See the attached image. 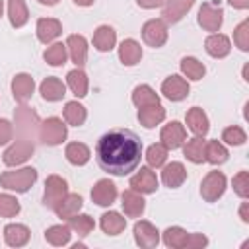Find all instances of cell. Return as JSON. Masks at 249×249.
I'll return each instance as SVG.
<instances>
[{
  "label": "cell",
  "mask_w": 249,
  "mask_h": 249,
  "mask_svg": "<svg viewBox=\"0 0 249 249\" xmlns=\"http://www.w3.org/2000/svg\"><path fill=\"white\" fill-rule=\"evenodd\" d=\"M95 156L103 171L111 175H126L140 163L142 142L132 130L115 128L97 140Z\"/></svg>",
  "instance_id": "cell-1"
},
{
  "label": "cell",
  "mask_w": 249,
  "mask_h": 249,
  "mask_svg": "<svg viewBox=\"0 0 249 249\" xmlns=\"http://www.w3.org/2000/svg\"><path fill=\"white\" fill-rule=\"evenodd\" d=\"M14 119H16V130L19 132V136H21L23 140L33 142V140L39 136L41 123H39V117H37L35 111H31L29 107L21 105V107L16 109Z\"/></svg>",
  "instance_id": "cell-2"
},
{
  "label": "cell",
  "mask_w": 249,
  "mask_h": 249,
  "mask_svg": "<svg viewBox=\"0 0 249 249\" xmlns=\"http://www.w3.org/2000/svg\"><path fill=\"white\" fill-rule=\"evenodd\" d=\"M35 181H37V171L33 167H23L18 171H4L0 175V185L16 193H25Z\"/></svg>",
  "instance_id": "cell-3"
},
{
  "label": "cell",
  "mask_w": 249,
  "mask_h": 249,
  "mask_svg": "<svg viewBox=\"0 0 249 249\" xmlns=\"http://www.w3.org/2000/svg\"><path fill=\"white\" fill-rule=\"evenodd\" d=\"M226 191V177L222 171H210L204 179H202V185H200V195L204 200L208 202H214L218 200Z\"/></svg>",
  "instance_id": "cell-4"
},
{
  "label": "cell",
  "mask_w": 249,
  "mask_h": 249,
  "mask_svg": "<svg viewBox=\"0 0 249 249\" xmlns=\"http://www.w3.org/2000/svg\"><path fill=\"white\" fill-rule=\"evenodd\" d=\"M68 195V187H66V181L58 175H51L47 177V183H45V206L54 210L58 206V202Z\"/></svg>",
  "instance_id": "cell-5"
},
{
  "label": "cell",
  "mask_w": 249,
  "mask_h": 249,
  "mask_svg": "<svg viewBox=\"0 0 249 249\" xmlns=\"http://www.w3.org/2000/svg\"><path fill=\"white\" fill-rule=\"evenodd\" d=\"M39 138L47 144V146H56L66 138V124H62L60 119L51 117L47 119L41 128H39Z\"/></svg>",
  "instance_id": "cell-6"
},
{
  "label": "cell",
  "mask_w": 249,
  "mask_h": 249,
  "mask_svg": "<svg viewBox=\"0 0 249 249\" xmlns=\"http://www.w3.org/2000/svg\"><path fill=\"white\" fill-rule=\"evenodd\" d=\"M142 39L150 47H161L167 41V27L163 19H150L142 27Z\"/></svg>",
  "instance_id": "cell-7"
},
{
  "label": "cell",
  "mask_w": 249,
  "mask_h": 249,
  "mask_svg": "<svg viewBox=\"0 0 249 249\" xmlns=\"http://www.w3.org/2000/svg\"><path fill=\"white\" fill-rule=\"evenodd\" d=\"M33 154V142L19 138L16 144H12L6 152H4V163L6 165H19L23 161H27Z\"/></svg>",
  "instance_id": "cell-8"
},
{
  "label": "cell",
  "mask_w": 249,
  "mask_h": 249,
  "mask_svg": "<svg viewBox=\"0 0 249 249\" xmlns=\"http://www.w3.org/2000/svg\"><path fill=\"white\" fill-rule=\"evenodd\" d=\"M222 8L216 6L214 2H206L200 6V12H198V23L206 29V31H218L220 25H222Z\"/></svg>",
  "instance_id": "cell-9"
},
{
  "label": "cell",
  "mask_w": 249,
  "mask_h": 249,
  "mask_svg": "<svg viewBox=\"0 0 249 249\" xmlns=\"http://www.w3.org/2000/svg\"><path fill=\"white\" fill-rule=\"evenodd\" d=\"M161 93L171 101H181L189 95V84L181 76H169L161 84Z\"/></svg>",
  "instance_id": "cell-10"
},
{
  "label": "cell",
  "mask_w": 249,
  "mask_h": 249,
  "mask_svg": "<svg viewBox=\"0 0 249 249\" xmlns=\"http://www.w3.org/2000/svg\"><path fill=\"white\" fill-rule=\"evenodd\" d=\"M185 136H187V132H185L183 124H181V123H177V121H173V123L165 124V126L161 128V134H160L161 144H163L165 148H171V150L179 148V146L185 142Z\"/></svg>",
  "instance_id": "cell-11"
},
{
  "label": "cell",
  "mask_w": 249,
  "mask_h": 249,
  "mask_svg": "<svg viewBox=\"0 0 249 249\" xmlns=\"http://www.w3.org/2000/svg\"><path fill=\"white\" fill-rule=\"evenodd\" d=\"M134 239L140 247H156L160 241V233L150 222L140 220L134 224Z\"/></svg>",
  "instance_id": "cell-12"
},
{
  "label": "cell",
  "mask_w": 249,
  "mask_h": 249,
  "mask_svg": "<svg viewBox=\"0 0 249 249\" xmlns=\"http://www.w3.org/2000/svg\"><path fill=\"white\" fill-rule=\"evenodd\" d=\"M91 198L93 202H97L99 206H109L115 202L117 198V187L109 181V179H101L95 183V187L91 189Z\"/></svg>",
  "instance_id": "cell-13"
},
{
  "label": "cell",
  "mask_w": 249,
  "mask_h": 249,
  "mask_svg": "<svg viewBox=\"0 0 249 249\" xmlns=\"http://www.w3.org/2000/svg\"><path fill=\"white\" fill-rule=\"evenodd\" d=\"M130 187L136 193H154L158 189V179L150 167H140V171L130 179Z\"/></svg>",
  "instance_id": "cell-14"
},
{
  "label": "cell",
  "mask_w": 249,
  "mask_h": 249,
  "mask_svg": "<svg viewBox=\"0 0 249 249\" xmlns=\"http://www.w3.org/2000/svg\"><path fill=\"white\" fill-rule=\"evenodd\" d=\"M33 88H35V84H33V78L29 74H18L14 78V82H12L14 99L19 101V103L27 101L31 97V93H33Z\"/></svg>",
  "instance_id": "cell-15"
},
{
  "label": "cell",
  "mask_w": 249,
  "mask_h": 249,
  "mask_svg": "<svg viewBox=\"0 0 249 249\" xmlns=\"http://www.w3.org/2000/svg\"><path fill=\"white\" fill-rule=\"evenodd\" d=\"M193 4H195V0H167V4H165V8H163L161 16H163L165 21L175 23V21H179V19L191 10Z\"/></svg>",
  "instance_id": "cell-16"
},
{
  "label": "cell",
  "mask_w": 249,
  "mask_h": 249,
  "mask_svg": "<svg viewBox=\"0 0 249 249\" xmlns=\"http://www.w3.org/2000/svg\"><path fill=\"white\" fill-rule=\"evenodd\" d=\"M161 179H163V183H165L169 189H175V187L183 185V181L187 179V171H185V167H183L181 161H171L169 165L163 167Z\"/></svg>",
  "instance_id": "cell-17"
},
{
  "label": "cell",
  "mask_w": 249,
  "mask_h": 249,
  "mask_svg": "<svg viewBox=\"0 0 249 249\" xmlns=\"http://www.w3.org/2000/svg\"><path fill=\"white\" fill-rule=\"evenodd\" d=\"M60 31H62V27H60L58 19L43 18L37 21V37L41 43H51L53 39H56L60 35Z\"/></svg>",
  "instance_id": "cell-18"
},
{
  "label": "cell",
  "mask_w": 249,
  "mask_h": 249,
  "mask_svg": "<svg viewBox=\"0 0 249 249\" xmlns=\"http://www.w3.org/2000/svg\"><path fill=\"white\" fill-rule=\"evenodd\" d=\"M165 119V109L158 103V105H146V107H140L138 111V121L142 126L146 128H152L156 126L158 123H161Z\"/></svg>",
  "instance_id": "cell-19"
},
{
  "label": "cell",
  "mask_w": 249,
  "mask_h": 249,
  "mask_svg": "<svg viewBox=\"0 0 249 249\" xmlns=\"http://www.w3.org/2000/svg\"><path fill=\"white\" fill-rule=\"evenodd\" d=\"M204 47H206V53L210 54V56H214V58H224L228 53H230V39L226 37V35H222V33H216V35H210L208 39H206V43H204Z\"/></svg>",
  "instance_id": "cell-20"
},
{
  "label": "cell",
  "mask_w": 249,
  "mask_h": 249,
  "mask_svg": "<svg viewBox=\"0 0 249 249\" xmlns=\"http://www.w3.org/2000/svg\"><path fill=\"white\" fill-rule=\"evenodd\" d=\"M144 198L136 193V191H124L123 193V208H124V214L130 216V218H138L142 212H144Z\"/></svg>",
  "instance_id": "cell-21"
},
{
  "label": "cell",
  "mask_w": 249,
  "mask_h": 249,
  "mask_svg": "<svg viewBox=\"0 0 249 249\" xmlns=\"http://www.w3.org/2000/svg\"><path fill=\"white\" fill-rule=\"evenodd\" d=\"M66 49L70 53V58L82 66L86 62V56H88V47H86V39L82 35H70L66 39Z\"/></svg>",
  "instance_id": "cell-22"
},
{
  "label": "cell",
  "mask_w": 249,
  "mask_h": 249,
  "mask_svg": "<svg viewBox=\"0 0 249 249\" xmlns=\"http://www.w3.org/2000/svg\"><path fill=\"white\" fill-rule=\"evenodd\" d=\"M119 58H121L123 64H126V66L136 64V62L142 58V49H140V45H138L134 39L123 41L121 47H119Z\"/></svg>",
  "instance_id": "cell-23"
},
{
  "label": "cell",
  "mask_w": 249,
  "mask_h": 249,
  "mask_svg": "<svg viewBox=\"0 0 249 249\" xmlns=\"http://www.w3.org/2000/svg\"><path fill=\"white\" fill-rule=\"evenodd\" d=\"M187 124L196 136H204L208 132V119L200 107H193L187 111Z\"/></svg>",
  "instance_id": "cell-24"
},
{
  "label": "cell",
  "mask_w": 249,
  "mask_h": 249,
  "mask_svg": "<svg viewBox=\"0 0 249 249\" xmlns=\"http://www.w3.org/2000/svg\"><path fill=\"white\" fill-rule=\"evenodd\" d=\"M4 239L12 247H21L29 239V230L21 224H10L4 228Z\"/></svg>",
  "instance_id": "cell-25"
},
{
  "label": "cell",
  "mask_w": 249,
  "mask_h": 249,
  "mask_svg": "<svg viewBox=\"0 0 249 249\" xmlns=\"http://www.w3.org/2000/svg\"><path fill=\"white\" fill-rule=\"evenodd\" d=\"M115 41H117V33L113 27L109 25H101L95 29L93 33V45L99 49V51H111L115 47Z\"/></svg>",
  "instance_id": "cell-26"
},
{
  "label": "cell",
  "mask_w": 249,
  "mask_h": 249,
  "mask_svg": "<svg viewBox=\"0 0 249 249\" xmlns=\"http://www.w3.org/2000/svg\"><path fill=\"white\" fill-rule=\"evenodd\" d=\"M82 208V196L80 195H66L58 206L54 208V212L60 216V218H72L74 214H78V210Z\"/></svg>",
  "instance_id": "cell-27"
},
{
  "label": "cell",
  "mask_w": 249,
  "mask_h": 249,
  "mask_svg": "<svg viewBox=\"0 0 249 249\" xmlns=\"http://www.w3.org/2000/svg\"><path fill=\"white\" fill-rule=\"evenodd\" d=\"M124 226H126V220L119 212H105L101 216V230L105 233H109V235L121 233L124 230Z\"/></svg>",
  "instance_id": "cell-28"
},
{
  "label": "cell",
  "mask_w": 249,
  "mask_h": 249,
  "mask_svg": "<svg viewBox=\"0 0 249 249\" xmlns=\"http://www.w3.org/2000/svg\"><path fill=\"white\" fill-rule=\"evenodd\" d=\"M41 95L47 101H58L64 97V84L58 78H47L41 84Z\"/></svg>",
  "instance_id": "cell-29"
},
{
  "label": "cell",
  "mask_w": 249,
  "mask_h": 249,
  "mask_svg": "<svg viewBox=\"0 0 249 249\" xmlns=\"http://www.w3.org/2000/svg\"><path fill=\"white\" fill-rule=\"evenodd\" d=\"M132 101L136 107H146V105H158L160 103V97L156 95V91L142 84V86H136L134 91H132Z\"/></svg>",
  "instance_id": "cell-30"
},
{
  "label": "cell",
  "mask_w": 249,
  "mask_h": 249,
  "mask_svg": "<svg viewBox=\"0 0 249 249\" xmlns=\"http://www.w3.org/2000/svg\"><path fill=\"white\" fill-rule=\"evenodd\" d=\"M64 156H66V160H68L70 163H74V165H84V163L89 160V148H88L86 144H82V142H72V144L66 146Z\"/></svg>",
  "instance_id": "cell-31"
},
{
  "label": "cell",
  "mask_w": 249,
  "mask_h": 249,
  "mask_svg": "<svg viewBox=\"0 0 249 249\" xmlns=\"http://www.w3.org/2000/svg\"><path fill=\"white\" fill-rule=\"evenodd\" d=\"M8 16H10V23L14 27L25 25V21L29 18L27 8H25V2L23 0H8Z\"/></svg>",
  "instance_id": "cell-32"
},
{
  "label": "cell",
  "mask_w": 249,
  "mask_h": 249,
  "mask_svg": "<svg viewBox=\"0 0 249 249\" xmlns=\"http://www.w3.org/2000/svg\"><path fill=\"white\" fill-rule=\"evenodd\" d=\"M66 82H68V86H70V89H72V93H74V95L84 97V95L88 93V78H86L84 70L76 68V70L68 72Z\"/></svg>",
  "instance_id": "cell-33"
},
{
  "label": "cell",
  "mask_w": 249,
  "mask_h": 249,
  "mask_svg": "<svg viewBox=\"0 0 249 249\" xmlns=\"http://www.w3.org/2000/svg\"><path fill=\"white\" fill-rule=\"evenodd\" d=\"M187 237H189V233H187L183 228H179V226L167 228V230L163 231V243H165L167 247H173V249L185 247V245H187Z\"/></svg>",
  "instance_id": "cell-34"
},
{
  "label": "cell",
  "mask_w": 249,
  "mask_h": 249,
  "mask_svg": "<svg viewBox=\"0 0 249 249\" xmlns=\"http://www.w3.org/2000/svg\"><path fill=\"white\" fill-rule=\"evenodd\" d=\"M64 119L72 126L84 124V121H86V109H84V105H80L78 101H68L64 105Z\"/></svg>",
  "instance_id": "cell-35"
},
{
  "label": "cell",
  "mask_w": 249,
  "mask_h": 249,
  "mask_svg": "<svg viewBox=\"0 0 249 249\" xmlns=\"http://www.w3.org/2000/svg\"><path fill=\"white\" fill-rule=\"evenodd\" d=\"M45 239H47L51 245H66L68 239H70V226H64V224L51 226V228L45 231Z\"/></svg>",
  "instance_id": "cell-36"
},
{
  "label": "cell",
  "mask_w": 249,
  "mask_h": 249,
  "mask_svg": "<svg viewBox=\"0 0 249 249\" xmlns=\"http://www.w3.org/2000/svg\"><path fill=\"white\" fill-rule=\"evenodd\" d=\"M204 148H206V142H204L200 136H196V138H193V140L187 142V146H185V156H187L193 163H202V161H204Z\"/></svg>",
  "instance_id": "cell-37"
},
{
  "label": "cell",
  "mask_w": 249,
  "mask_h": 249,
  "mask_svg": "<svg viewBox=\"0 0 249 249\" xmlns=\"http://www.w3.org/2000/svg\"><path fill=\"white\" fill-rule=\"evenodd\" d=\"M204 160H208L210 163H224L228 160V152L218 140H210L204 148Z\"/></svg>",
  "instance_id": "cell-38"
},
{
  "label": "cell",
  "mask_w": 249,
  "mask_h": 249,
  "mask_svg": "<svg viewBox=\"0 0 249 249\" xmlns=\"http://www.w3.org/2000/svg\"><path fill=\"white\" fill-rule=\"evenodd\" d=\"M181 70L191 80H200L204 76V64L198 62L196 58H191V56H187V58L181 60Z\"/></svg>",
  "instance_id": "cell-39"
},
{
  "label": "cell",
  "mask_w": 249,
  "mask_h": 249,
  "mask_svg": "<svg viewBox=\"0 0 249 249\" xmlns=\"http://www.w3.org/2000/svg\"><path fill=\"white\" fill-rule=\"evenodd\" d=\"M78 235H88L93 228H95V224H93V220L88 216V214H74L72 218H70V224H68Z\"/></svg>",
  "instance_id": "cell-40"
},
{
  "label": "cell",
  "mask_w": 249,
  "mask_h": 249,
  "mask_svg": "<svg viewBox=\"0 0 249 249\" xmlns=\"http://www.w3.org/2000/svg\"><path fill=\"white\" fill-rule=\"evenodd\" d=\"M45 60H47L51 66H60V64H64V60H66V45H62V43L51 45V47L45 51Z\"/></svg>",
  "instance_id": "cell-41"
},
{
  "label": "cell",
  "mask_w": 249,
  "mask_h": 249,
  "mask_svg": "<svg viewBox=\"0 0 249 249\" xmlns=\"http://www.w3.org/2000/svg\"><path fill=\"white\" fill-rule=\"evenodd\" d=\"M165 158H167V148H165L163 144H152V146L148 148L146 160H148V163H150L152 167H160V165H163Z\"/></svg>",
  "instance_id": "cell-42"
},
{
  "label": "cell",
  "mask_w": 249,
  "mask_h": 249,
  "mask_svg": "<svg viewBox=\"0 0 249 249\" xmlns=\"http://www.w3.org/2000/svg\"><path fill=\"white\" fill-rule=\"evenodd\" d=\"M19 212V202L10 195H0V216L12 218Z\"/></svg>",
  "instance_id": "cell-43"
},
{
  "label": "cell",
  "mask_w": 249,
  "mask_h": 249,
  "mask_svg": "<svg viewBox=\"0 0 249 249\" xmlns=\"http://www.w3.org/2000/svg\"><path fill=\"white\" fill-rule=\"evenodd\" d=\"M233 41H235V45H237L241 51H247V49H249V21H247V19L237 25V29H235V33H233Z\"/></svg>",
  "instance_id": "cell-44"
},
{
  "label": "cell",
  "mask_w": 249,
  "mask_h": 249,
  "mask_svg": "<svg viewBox=\"0 0 249 249\" xmlns=\"http://www.w3.org/2000/svg\"><path fill=\"white\" fill-rule=\"evenodd\" d=\"M222 140L228 142V144H231V146H239V144L245 142V132L239 126H228L222 132Z\"/></svg>",
  "instance_id": "cell-45"
},
{
  "label": "cell",
  "mask_w": 249,
  "mask_h": 249,
  "mask_svg": "<svg viewBox=\"0 0 249 249\" xmlns=\"http://www.w3.org/2000/svg\"><path fill=\"white\" fill-rule=\"evenodd\" d=\"M233 189H235V193L241 198H247L249 196V173L247 171H239L233 177Z\"/></svg>",
  "instance_id": "cell-46"
},
{
  "label": "cell",
  "mask_w": 249,
  "mask_h": 249,
  "mask_svg": "<svg viewBox=\"0 0 249 249\" xmlns=\"http://www.w3.org/2000/svg\"><path fill=\"white\" fill-rule=\"evenodd\" d=\"M12 138V124L6 119H0V146Z\"/></svg>",
  "instance_id": "cell-47"
},
{
  "label": "cell",
  "mask_w": 249,
  "mask_h": 249,
  "mask_svg": "<svg viewBox=\"0 0 249 249\" xmlns=\"http://www.w3.org/2000/svg\"><path fill=\"white\" fill-rule=\"evenodd\" d=\"M206 243H208V239H206L204 235H200V233H193V235L187 237V245H185V247H204Z\"/></svg>",
  "instance_id": "cell-48"
},
{
  "label": "cell",
  "mask_w": 249,
  "mask_h": 249,
  "mask_svg": "<svg viewBox=\"0 0 249 249\" xmlns=\"http://www.w3.org/2000/svg\"><path fill=\"white\" fill-rule=\"evenodd\" d=\"M138 2V6H142V8H158V6H161L165 0H136Z\"/></svg>",
  "instance_id": "cell-49"
},
{
  "label": "cell",
  "mask_w": 249,
  "mask_h": 249,
  "mask_svg": "<svg viewBox=\"0 0 249 249\" xmlns=\"http://www.w3.org/2000/svg\"><path fill=\"white\" fill-rule=\"evenodd\" d=\"M233 8H239V10H245V8H249V0H228Z\"/></svg>",
  "instance_id": "cell-50"
},
{
  "label": "cell",
  "mask_w": 249,
  "mask_h": 249,
  "mask_svg": "<svg viewBox=\"0 0 249 249\" xmlns=\"http://www.w3.org/2000/svg\"><path fill=\"white\" fill-rule=\"evenodd\" d=\"M239 214H241V220H243V222H249V216H247V202H243V204H241Z\"/></svg>",
  "instance_id": "cell-51"
},
{
  "label": "cell",
  "mask_w": 249,
  "mask_h": 249,
  "mask_svg": "<svg viewBox=\"0 0 249 249\" xmlns=\"http://www.w3.org/2000/svg\"><path fill=\"white\" fill-rule=\"evenodd\" d=\"M78 6H91L93 4V0H74Z\"/></svg>",
  "instance_id": "cell-52"
},
{
  "label": "cell",
  "mask_w": 249,
  "mask_h": 249,
  "mask_svg": "<svg viewBox=\"0 0 249 249\" xmlns=\"http://www.w3.org/2000/svg\"><path fill=\"white\" fill-rule=\"evenodd\" d=\"M39 2H41V4H45V6H54L58 0H39Z\"/></svg>",
  "instance_id": "cell-53"
},
{
  "label": "cell",
  "mask_w": 249,
  "mask_h": 249,
  "mask_svg": "<svg viewBox=\"0 0 249 249\" xmlns=\"http://www.w3.org/2000/svg\"><path fill=\"white\" fill-rule=\"evenodd\" d=\"M2 10H4V4H2V0H0V18H2Z\"/></svg>",
  "instance_id": "cell-54"
}]
</instances>
